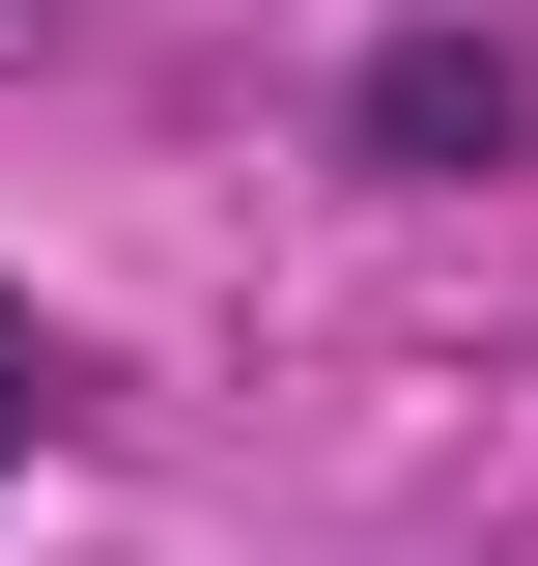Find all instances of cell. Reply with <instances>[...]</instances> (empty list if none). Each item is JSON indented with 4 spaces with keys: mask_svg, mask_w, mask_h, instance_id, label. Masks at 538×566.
I'll use <instances>...</instances> for the list:
<instances>
[{
    "mask_svg": "<svg viewBox=\"0 0 538 566\" xmlns=\"http://www.w3.org/2000/svg\"><path fill=\"white\" fill-rule=\"evenodd\" d=\"M0 29H29V0H0Z\"/></svg>",
    "mask_w": 538,
    "mask_h": 566,
    "instance_id": "3957f363",
    "label": "cell"
},
{
    "mask_svg": "<svg viewBox=\"0 0 538 566\" xmlns=\"http://www.w3.org/2000/svg\"><path fill=\"white\" fill-rule=\"evenodd\" d=\"M58 424H85V340H58V312H0V453H58Z\"/></svg>",
    "mask_w": 538,
    "mask_h": 566,
    "instance_id": "7a4b0ae2",
    "label": "cell"
},
{
    "mask_svg": "<svg viewBox=\"0 0 538 566\" xmlns=\"http://www.w3.org/2000/svg\"><path fill=\"white\" fill-rule=\"evenodd\" d=\"M340 142H369V170H510V142H538V57H510V29H397V57L340 85Z\"/></svg>",
    "mask_w": 538,
    "mask_h": 566,
    "instance_id": "6da1fadb",
    "label": "cell"
}]
</instances>
